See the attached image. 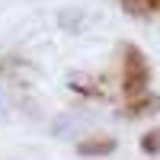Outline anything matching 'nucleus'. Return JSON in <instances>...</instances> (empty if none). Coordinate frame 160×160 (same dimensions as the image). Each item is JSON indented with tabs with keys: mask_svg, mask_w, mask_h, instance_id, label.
<instances>
[{
	"mask_svg": "<svg viewBox=\"0 0 160 160\" xmlns=\"http://www.w3.org/2000/svg\"><path fill=\"white\" fill-rule=\"evenodd\" d=\"M151 87V64L138 45H122V93L128 102H138L148 96Z\"/></svg>",
	"mask_w": 160,
	"mask_h": 160,
	"instance_id": "1",
	"label": "nucleus"
},
{
	"mask_svg": "<svg viewBox=\"0 0 160 160\" xmlns=\"http://www.w3.org/2000/svg\"><path fill=\"white\" fill-rule=\"evenodd\" d=\"M141 151L144 154H160V128L148 131V135L141 138Z\"/></svg>",
	"mask_w": 160,
	"mask_h": 160,
	"instance_id": "3",
	"label": "nucleus"
},
{
	"mask_svg": "<svg viewBox=\"0 0 160 160\" xmlns=\"http://www.w3.org/2000/svg\"><path fill=\"white\" fill-rule=\"evenodd\" d=\"M112 151H115V138H109V135H96V138H87L77 144L80 157H109Z\"/></svg>",
	"mask_w": 160,
	"mask_h": 160,
	"instance_id": "2",
	"label": "nucleus"
},
{
	"mask_svg": "<svg viewBox=\"0 0 160 160\" xmlns=\"http://www.w3.org/2000/svg\"><path fill=\"white\" fill-rule=\"evenodd\" d=\"M131 13H144V10H160V0H128Z\"/></svg>",
	"mask_w": 160,
	"mask_h": 160,
	"instance_id": "4",
	"label": "nucleus"
}]
</instances>
